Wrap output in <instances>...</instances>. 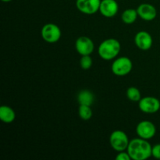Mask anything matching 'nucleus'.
Instances as JSON below:
<instances>
[{
    "instance_id": "obj_6",
    "label": "nucleus",
    "mask_w": 160,
    "mask_h": 160,
    "mask_svg": "<svg viewBox=\"0 0 160 160\" xmlns=\"http://www.w3.org/2000/svg\"><path fill=\"white\" fill-rule=\"evenodd\" d=\"M139 109L144 113H156L160 109V101L153 96H145L138 102Z\"/></svg>"
},
{
    "instance_id": "obj_18",
    "label": "nucleus",
    "mask_w": 160,
    "mask_h": 160,
    "mask_svg": "<svg viewBox=\"0 0 160 160\" xmlns=\"http://www.w3.org/2000/svg\"><path fill=\"white\" fill-rule=\"evenodd\" d=\"M92 64H93V61L90 55L81 56V59H80V66L83 70H89L92 67Z\"/></svg>"
},
{
    "instance_id": "obj_15",
    "label": "nucleus",
    "mask_w": 160,
    "mask_h": 160,
    "mask_svg": "<svg viewBox=\"0 0 160 160\" xmlns=\"http://www.w3.org/2000/svg\"><path fill=\"white\" fill-rule=\"evenodd\" d=\"M138 14L137 9H127L122 12L121 20L125 24H132L137 20Z\"/></svg>"
},
{
    "instance_id": "obj_11",
    "label": "nucleus",
    "mask_w": 160,
    "mask_h": 160,
    "mask_svg": "<svg viewBox=\"0 0 160 160\" xmlns=\"http://www.w3.org/2000/svg\"><path fill=\"white\" fill-rule=\"evenodd\" d=\"M119 10V5L116 0H101L99 12L106 18L115 17Z\"/></svg>"
},
{
    "instance_id": "obj_7",
    "label": "nucleus",
    "mask_w": 160,
    "mask_h": 160,
    "mask_svg": "<svg viewBox=\"0 0 160 160\" xmlns=\"http://www.w3.org/2000/svg\"><path fill=\"white\" fill-rule=\"evenodd\" d=\"M136 133L139 138L149 140L154 138L156 134V128L152 122L149 120H142L136 127Z\"/></svg>"
},
{
    "instance_id": "obj_21",
    "label": "nucleus",
    "mask_w": 160,
    "mask_h": 160,
    "mask_svg": "<svg viewBox=\"0 0 160 160\" xmlns=\"http://www.w3.org/2000/svg\"><path fill=\"white\" fill-rule=\"evenodd\" d=\"M2 2H9L12 1V0H2Z\"/></svg>"
},
{
    "instance_id": "obj_3",
    "label": "nucleus",
    "mask_w": 160,
    "mask_h": 160,
    "mask_svg": "<svg viewBox=\"0 0 160 160\" xmlns=\"http://www.w3.org/2000/svg\"><path fill=\"white\" fill-rule=\"evenodd\" d=\"M130 140L128 136L124 131L120 130H116L111 133L109 136V144L113 150L119 152L122 151H127Z\"/></svg>"
},
{
    "instance_id": "obj_1",
    "label": "nucleus",
    "mask_w": 160,
    "mask_h": 160,
    "mask_svg": "<svg viewBox=\"0 0 160 160\" xmlns=\"http://www.w3.org/2000/svg\"><path fill=\"white\" fill-rule=\"evenodd\" d=\"M152 146L148 140L137 138L130 141L127 152L133 160H145L152 156Z\"/></svg>"
},
{
    "instance_id": "obj_5",
    "label": "nucleus",
    "mask_w": 160,
    "mask_h": 160,
    "mask_svg": "<svg viewBox=\"0 0 160 160\" xmlns=\"http://www.w3.org/2000/svg\"><path fill=\"white\" fill-rule=\"evenodd\" d=\"M42 39L47 43L54 44L59 42L62 36V31L59 26L53 23H48L44 25L41 30Z\"/></svg>"
},
{
    "instance_id": "obj_20",
    "label": "nucleus",
    "mask_w": 160,
    "mask_h": 160,
    "mask_svg": "<svg viewBox=\"0 0 160 160\" xmlns=\"http://www.w3.org/2000/svg\"><path fill=\"white\" fill-rule=\"evenodd\" d=\"M131 156L127 151L119 152L116 156V160H131Z\"/></svg>"
},
{
    "instance_id": "obj_17",
    "label": "nucleus",
    "mask_w": 160,
    "mask_h": 160,
    "mask_svg": "<svg viewBox=\"0 0 160 160\" xmlns=\"http://www.w3.org/2000/svg\"><path fill=\"white\" fill-rule=\"evenodd\" d=\"M127 97L131 102H139L142 98L140 90L136 87L128 88L126 92Z\"/></svg>"
},
{
    "instance_id": "obj_19",
    "label": "nucleus",
    "mask_w": 160,
    "mask_h": 160,
    "mask_svg": "<svg viewBox=\"0 0 160 160\" xmlns=\"http://www.w3.org/2000/svg\"><path fill=\"white\" fill-rule=\"evenodd\" d=\"M152 156L155 159H160V144H156L152 148Z\"/></svg>"
},
{
    "instance_id": "obj_16",
    "label": "nucleus",
    "mask_w": 160,
    "mask_h": 160,
    "mask_svg": "<svg viewBox=\"0 0 160 160\" xmlns=\"http://www.w3.org/2000/svg\"><path fill=\"white\" fill-rule=\"evenodd\" d=\"M78 115L83 120H89L92 117L93 112L90 106L80 105L78 108Z\"/></svg>"
},
{
    "instance_id": "obj_12",
    "label": "nucleus",
    "mask_w": 160,
    "mask_h": 160,
    "mask_svg": "<svg viewBox=\"0 0 160 160\" xmlns=\"http://www.w3.org/2000/svg\"><path fill=\"white\" fill-rule=\"evenodd\" d=\"M136 9L138 17L145 21H152L157 17V9L150 3H142Z\"/></svg>"
},
{
    "instance_id": "obj_9",
    "label": "nucleus",
    "mask_w": 160,
    "mask_h": 160,
    "mask_svg": "<svg viewBox=\"0 0 160 160\" xmlns=\"http://www.w3.org/2000/svg\"><path fill=\"white\" fill-rule=\"evenodd\" d=\"M75 48L81 56H91L95 49V44L90 38L81 36L75 42Z\"/></svg>"
},
{
    "instance_id": "obj_14",
    "label": "nucleus",
    "mask_w": 160,
    "mask_h": 160,
    "mask_svg": "<svg viewBox=\"0 0 160 160\" xmlns=\"http://www.w3.org/2000/svg\"><path fill=\"white\" fill-rule=\"evenodd\" d=\"M95 101V95L91 91L84 89L81 91L78 95V102L80 105L90 106L93 104Z\"/></svg>"
},
{
    "instance_id": "obj_4",
    "label": "nucleus",
    "mask_w": 160,
    "mask_h": 160,
    "mask_svg": "<svg viewBox=\"0 0 160 160\" xmlns=\"http://www.w3.org/2000/svg\"><path fill=\"white\" fill-rule=\"evenodd\" d=\"M133 69V62L127 56L116 58L111 66V70L113 74L118 77H123L129 74Z\"/></svg>"
},
{
    "instance_id": "obj_2",
    "label": "nucleus",
    "mask_w": 160,
    "mask_h": 160,
    "mask_svg": "<svg viewBox=\"0 0 160 160\" xmlns=\"http://www.w3.org/2000/svg\"><path fill=\"white\" fill-rule=\"evenodd\" d=\"M121 45L116 38H108L102 41L98 45V54L104 60L115 59L120 52Z\"/></svg>"
},
{
    "instance_id": "obj_10",
    "label": "nucleus",
    "mask_w": 160,
    "mask_h": 160,
    "mask_svg": "<svg viewBox=\"0 0 160 160\" xmlns=\"http://www.w3.org/2000/svg\"><path fill=\"white\" fill-rule=\"evenodd\" d=\"M134 44L139 49L142 51L149 50L153 44L152 37L147 31H141L134 36Z\"/></svg>"
},
{
    "instance_id": "obj_8",
    "label": "nucleus",
    "mask_w": 160,
    "mask_h": 160,
    "mask_svg": "<svg viewBox=\"0 0 160 160\" xmlns=\"http://www.w3.org/2000/svg\"><path fill=\"white\" fill-rule=\"evenodd\" d=\"M101 0H77L76 6L84 14L92 15L99 11Z\"/></svg>"
},
{
    "instance_id": "obj_13",
    "label": "nucleus",
    "mask_w": 160,
    "mask_h": 160,
    "mask_svg": "<svg viewBox=\"0 0 160 160\" xmlns=\"http://www.w3.org/2000/svg\"><path fill=\"white\" fill-rule=\"evenodd\" d=\"M16 112L8 106H2L0 107V120L5 123H11L15 120Z\"/></svg>"
}]
</instances>
